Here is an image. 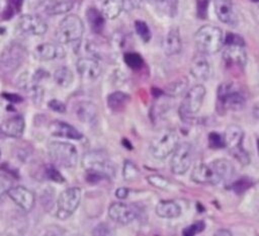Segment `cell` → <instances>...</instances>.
<instances>
[{"mask_svg":"<svg viewBox=\"0 0 259 236\" xmlns=\"http://www.w3.org/2000/svg\"><path fill=\"white\" fill-rule=\"evenodd\" d=\"M82 166L85 169V178L90 183L111 179L115 174V168L112 162L101 151H89L85 153L82 158Z\"/></svg>","mask_w":259,"mask_h":236,"instance_id":"cell-1","label":"cell"},{"mask_svg":"<svg viewBox=\"0 0 259 236\" xmlns=\"http://www.w3.org/2000/svg\"><path fill=\"white\" fill-rule=\"evenodd\" d=\"M218 103L220 108L232 111L241 110L246 104V94L243 88L236 82H223L218 87Z\"/></svg>","mask_w":259,"mask_h":236,"instance_id":"cell-2","label":"cell"},{"mask_svg":"<svg viewBox=\"0 0 259 236\" xmlns=\"http://www.w3.org/2000/svg\"><path fill=\"white\" fill-rule=\"evenodd\" d=\"M48 154L52 162L60 167L72 168L78 163V151L69 142H50L48 145Z\"/></svg>","mask_w":259,"mask_h":236,"instance_id":"cell-3","label":"cell"},{"mask_svg":"<svg viewBox=\"0 0 259 236\" xmlns=\"http://www.w3.org/2000/svg\"><path fill=\"white\" fill-rule=\"evenodd\" d=\"M195 44L204 54H214L224 45V33L221 28L213 25H203L195 32Z\"/></svg>","mask_w":259,"mask_h":236,"instance_id":"cell-4","label":"cell"},{"mask_svg":"<svg viewBox=\"0 0 259 236\" xmlns=\"http://www.w3.org/2000/svg\"><path fill=\"white\" fill-rule=\"evenodd\" d=\"M179 144V137L177 133L170 129L160 131L150 143L151 155L159 160L167 158L171 155Z\"/></svg>","mask_w":259,"mask_h":236,"instance_id":"cell-5","label":"cell"},{"mask_svg":"<svg viewBox=\"0 0 259 236\" xmlns=\"http://www.w3.org/2000/svg\"><path fill=\"white\" fill-rule=\"evenodd\" d=\"M84 33V24L76 14L67 15L61 20L56 30V37L60 44H71L79 41Z\"/></svg>","mask_w":259,"mask_h":236,"instance_id":"cell-6","label":"cell"},{"mask_svg":"<svg viewBox=\"0 0 259 236\" xmlns=\"http://www.w3.org/2000/svg\"><path fill=\"white\" fill-rule=\"evenodd\" d=\"M243 138L244 131L241 127L237 125H231L227 127L223 135L225 147L230 150V152L233 154L234 157L237 158L239 162H241L242 164H248L250 159L247 152L242 147Z\"/></svg>","mask_w":259,"mask_h":236,"instance_id":"cell-7","label":"cell"},{"mask_svg":"<svg viewBox=\"0 0 259 236\" xmlns=\"http://www.w3.org/2000/svg\"><path fill=\"white\" fill-rule=\"evenodd\" d=\"M81 196L82 190L77 186L68 187L63 190L57 202V217L61 220H66L73 215L80 205Z\"/></svg>","mask_w":259,"mask_h":236,"instance_id":"cell-8","label":"cell"},{"mask_svg":"<svg viewBox=\"0 0 259 236\" xmlns=\"http://www.w3.org/2000/svg\"><path fill=\"white\" fill-rule=\"evenodd\" d=\"M205 93L206 90L202 84H196L187 91L179 108L182 119H187L200 109Z\"/></svg>","mask_w":259,"mask_h":236,"instance_id":"cell-9","label":"cell"},{"mask_svg":"<svg viewBox=\"0 0 259 236\" xmlns=\"http://www.w3.org/2000/svg\"><path fill=\"white\" fill-rule=\"evenodd\" d=\"M193 160V147L187 142L179 143L172 153L171 170L175 174H184L191 166Z\"/></svg>","mask_w":259,"mask_h":236,"instance_id":"cell-10","label":"cell"},{"mask_svg":"<svg viewBox=\"0 0 259 236\" xmlns=\"http://www.w3.org/2000/svg\"><path fill=\"white\" fill-rule=\"evenodd\" d=\"M210 172V184L228 182L235 174L233 163L227 159H215L208 163Z\"/></svg>","mask_w":259,"mask_h":236,"instance_id":"cell-11","label":"cell"},{"mask_svg":"<svg viewBox=\"0 0 259 236\" xmlns=\"http://www.w3.org/2000/svg\"><path fill=\"white\" fill-rule=\"evenodd\" d=\"M139 215V210L128 204L112 203L108 208V216L111 220L119 224L132 223Z\"/></svg>","mask_w":259,"mask_h":236,"instance_id":"cell-12","label":"cell"},{"mask_svg":"<svg viewBox=\"0 0 259 236\" xmlns=\"http://www.w3.org/2000/svg\"><path fill=\"white\" fill-rule=\"evenodd\" d=\"M25 49L18 44H12L4 50V52L1 55L0 61L2 66L6 70L12 71L22 64V62L25 60Z\"/></svg>","mask_w":259,"mask_h":236,"instance_id":"cell-13","label":"cell"},{"mask_svg":"<svg viewBox=\"0 0 259 236\" xmlns=\"http://www.w3.org/2000/svg\"><path fill=\"white\" fill-rule=\"evenodd\" d=\"M18 29L24 34L42 35L47 29V22L38 15L25 14L18 20Z\"/></svg>","mask_w":259,"mask_h":236,"instance_id":"cell-14","label":"cell"},{"mask_svg":"<svg viewBox=\"0 0 259 236\" xmlns=\"http://www.w3.org/2000/svg\"><path fill=\"white\" fill-rule=\"evenodd\" d=\"M7 195L24 212H30L34 207V193L24 186H11L8 189Z\"/></svg>","mask_w":259,"mask_h":236,"instance_id":"cell-15","label":"cell"},{"mask_svg":"<svg viewBox=\"0 0 259 236\" xmlns=\"http://www.w3.org/2000/svg\"><path fill=\"white\" fill-rule=\"evenodd\" d=\"M223 59L228 66L244 68L247 62V54L244 46L226 45V48L223 51Z\"/></svg>","mask_w":259,"mask_h":236,"instance_id":"cell-16","label":"cell"},{"mask_svg":"<svg viewBox=\"0 0 259 236\" xmlns=\"http://www.w3.org/2000/svg\"><path fill=\"white\" fill-rule=\"evenodd\" d=\"M76 69L78 74L85 80H95L102 72V67L99 61L94 58L87 57L80 58L77 61Z\"/></svg>","mask_w":259,"mask_h":236,"instance_id":"cell-17","label":"cell"},{"mask_svg":"<svg viewBox=\"0 0 259 236\" xmlns=\"http://www.w3.org/2000/svg\"><path fill=\"white\" fill-rule=\"evenodd\" d=\"M213 7L218 18L223 23L236 26L238 18L231 0H213Z\"/></svg>","mask_w":259,"mask_h":236,"instance_id":"cell-18","label":"cell"},{"mask_svg":"<svg viewBox=\"0 0 259 236\" xmlns=\"http://www.w3.org/2000/svg\"><path fill=\"white\" fill-rule=\"evenodd\" d=\"M65 55V52L59 44L44 43L38 45L34 49V57L39 61H52L55 59H61Z\"/></svg>","mask_w":259,"mask_h":236,"instance_id":"cell-19","label":"cell"},{"mask_svg":"<svg viewBox=\"0 0 259 236\" xmlns=\"http://www.w3.org/2000/svg\"><path fill=\"white\" fill-rule=\"evenodd\" d=\"M49 132L56 137L80 140L83 135L72 125L63 121H54L49 126Z\"/></svg>","mask_w":259,"mask_h":236,"instance_id":"cell-20","label":"cell"},{"mask_svg":"<svg viewBox=\"0 0 259 236\" xmlns=\"http://www.w3.org/2000/svg\"><path fill=\"white\" fill-rule=\"evenodd\" d=\"M25 129V122L21 115H14L5 120L1 126L0 131L7 137L19 138L22 136Z\"/></svg>","mask_w":259,"mask_h":236,"instance_id":"cell-21","label":"cell"},{"mask_svg":"<svg viewBox=\"0 0 259 236\" xmlns=\"http://www.w3.org/2000/svg\"><path fill=\"white\" fill-rule=\"evenodd\" d=\"M75 114L77 119L84 124H92L97 119V107L92 101L81 100L75 105Z\"/></svg>","mask_w":259,"mask_h":236,"instance_id":"cell-22","label":"cell"},{"mask_svg":"<svg viewBox=\"0 0 259 236\" xmlns=\"http://www.w3.org/2000/svg\"><path fill=\"white\" fill-rule=\"evenodd\" d=\"M190 73L199 81H203L208 78L210 74V67L203 55L196 54L193 56L190 63Z\"/></svg>","mask_w":259,"mask_h":236,"instance_id":"cell-23","label":"cell"},{"mask_svg":"<svg viewBox=\"0 0 259 236\" xmlns=\"http://www.w3.org/2000/svg\"><path fill=\"white\" fill-rule=\"evenodd\" d=\"M181 37L179 33V29L177 27H172L169 29L167 32L164 43H163V48L164 52L167 56H174L177 55L181 51Z\"/></svg>","mask_w":259,"mask_h":236,"instance_id":"cell-24","label":"cell"},{"mask_svg":"<svg viewBox=\"0 0 259 236\" xmlns=\"http://www.w3.org/2000/svg\"><path fill=\"white\" fill-rule=\"evenodd\" d=\"M156 214L160 218H166V219H172L176 218L181 214V208L178 204H176L173 201H160L156 206Z\"/></svg>","mask_w":259,"mask_h":236,"instance_id":"cell-25","label":"cell"},{"mask_svg":"<svg viewBox=\"0 0 259 236\" xmlns=\"http://www.w3.org/2000/svg\"><path fill=\"white\" fill-rule=\"evenodd\" d=\"M86 17L91 29L94 32L99 33L103 30L105 17L102 15L101 11H98L96 8L93 7L88 8L86 11Z\"/></svg>","mask_w":259,"mask_h":236,"instance_id":"cell-26","label":"cell"},{"mask_svg":"<svg viewBox=\"0 0 259 236\" xmlns=\"http://www.w3.org/2000/svg\"><path fill=\"white\" fill-rule=\"evenodd\" d=\"M122 11V0H103L101 13L107 19H113Z\"/></svg>","mask_w":259,"mask_h":236,"instance_id":"cell-27","label":"cell"},{"mask_svg":"<svg viewBox=\"0 0 259 236\" xmlns=\"http://www.w3.org/2000/svg\"><path fill=\"white\" fill-rule=\"evenodd\" d=\"M152 5H154L160 12L174 17L177 14L179 0H148Z\"/></svg>","mask_w":259,"mask_h":236,"instance_id":"cell-28","label":"cell"},{"mask_svg":"<svg viewBox=\"0 0 259 236\" xmlns=\"http://www.w3.org/2000/svg\"><path fill=\"white\" fill-rule=\"evenodd\" d=\"M54 80L61 87H69L74 81L73 72L66 66H62L55 70L54 72Z\"/></svg>","mask_w":259,"mask_h":236,"instance_id":"cell-29","label":"cell"},{"mask_svg":"<svg viewBox=\"0 0 259 236\" xmlns=\"http://www.w3.org/2000/svg\"><path fill=\"white\" fill-rule=\"evenodd\" d=\"M191 179L197 183H210V172L208 164L199 163L195 165L191 172Z\"/></svg>","mask_w":259,"mask_h":236,"instance_id":"cell-30","label":"cell"},{"mask_svg":"<svg viewBox=\"0 0 259 236\" xmlns=\"http://www.w3.org/2000/svg\"><path fill=\"white\" fill-rule=\"evenodd\" d=\"M130 100V96L121 91H115L108 95L107 97V105L112 110H120L125 106L127 101Z\"/></svg>","mask_w":259,"mask_h":236,"instance_id":"cell-31","label":"cell"},{"mask_svg":"<svg viewBox=\"0 0 259 236\" xmlns=\"http://www.w3.org/2000/svg\"><path fill=\"white\" fill-rule=\"evenodd\" d=\"M74 7V2L71 0L55 2L46 8V13L49 15H59L70 11Z\"/></svg>","mask_w":259,"mask_h":236,"instance_id":"cell-32","label":"cell"},{"mask_svg":"<svg viewBox=\"0 0 259 236\" xmlns=\"http://www.w3.org/2000/svg\"><path fill=\"white\" fill-rule=\"evenodd\" d=\"M187 79L185 78H180L177 79L175 81H173L172 83H170V85L167 88V92L170 96H178L180 94H182L186 88H187Z\"/></svg>","mask_w":259,"mask_h":236,"instance_id":"cell-33","label":"cell"},{"mask_svg":"<svg viewBox=\"0 0 259 236\" xmlns=\"http://www.w3.org/2000/svg\"><path fill=\"white\" fill-rule=\"evenodd\" d=\"M139 174H140L139 168L132 161L125 160L123 163V167H122V176H123L124 180H126V181L135 180L138 178Z\"/></svg>","mask_w":259,"mask_h":236,"instance_id":"cell-34","label":"cell"},{"mask_svg":"<svg viewBox=\"0 0 259 236\" xmlns=\"http://www.w3.org/2000/svg\"><path fill=\"white\" fill-rule=\"evenodd\" d=\"M123 60H124V63L130 68H132L134 70L140 69L144 64V60H143L142 56L137 53H133V52L125 53L123 56Z\"/></svg>","mask_w":259,"mask_h":236,"instance_id":"cell-35","label":"cell"},{"mask_svg":"<svg viewBox=\"0 0 259 236\" xmlns=\"http://www.w3.org/2000/svg\"><path fill=\"white\" fill-rule=\"evenodd\" d=\"M147 180L151 185H153L159 189L167 190V189H170V186H171V184L167 178H165L161 175H158V174L149 175L147 177Z\"/></svg>","mask_w":259,"mask_h":236,"instance_id":"cell-36","label":"cell"},{"mask_svg":"<svg viewBox=\"0 0 259 236\" xmlns=\"http://www.w3.org/2000/svg\"><path fill=\"white\" fill-rule=\"evenodd\" d=\"M135 28L137 33L140 35V37L144 42H149L151 38V30L148 26V24L145 21L142 20H137L135 22Z\"/></svg>","mask_w":259,"mask_h":236,"instance_id":"cell-37","label":"cell"},{"mask_svg":"<svg viewBox=\"0 0 259 236\" xmlns=\"http://www.w3.org/2000/svg\"><path fill=\"white\" fill-rule=\"evenodd\" d=\"M204 227H205L204 222L198 221V222H195V223L187 226L186 228H184L182 231V234L184 236H193V235H196V234L200 233L201 231H203Z\"/></svg>","mask_w":259,"mask_h":236,"instance_id":"cell-38","label":"cell"},{"mask_svg":"<svg viewBox=\"0 0 259 236\" xmlns=\"http://www.w3.org/2000/svg\"><path fill=\"white\" fill-rule=\"evenodd\" d=\"M251 185H252V181H250L248 178H240L233 183L232 187L235 192L240 194L246 191Z\"/></svg>","mask_w":259,"mask_h":236,"instance_id":"cell-39","label":"cell"},{"mask_svg":"<svg viewBox=\"0 0 259 236\" xmlns=\"http://www.w3.org/2000/svg\"><path fill=\"white\" fill-rule=\"evenodd\" d=\"M46 175L49 179L55 181V182H58V183H63L65 182V177L53 166H49L47 169H46Z\"/></svg>","mask_w":259,"mask_h":236,"instance_id":"cell-40","label":"cell"},{"mask_svg":"<svg viewBox=\"0 0 259 236\" xmlns=\"http://www.w3.org/2000/svg\"><path fill=\"white\" fill-rule=\"evenodd\" d=\"M224 44L225 45H240V46H245L244 40L233 32H228L227 35L224 37Z\"/></svg>","mask_w":259,"mask_h":236,"instance_id":"cell-41","label":"cell"},{"mask_svg":"<svg viewBox=\"0 0 259 236\" xmlns=\"http://www.w3.org/2000/svg\"><path fill=\"white\" fill-rule=\"evenodd\" d=\"M143 0H122V10L130 12L141 8Z\"/></svg>","mask_w":259,"mask_h":236,"instance_id":"cell-42","label":"cell"},{"mask_svg":"<svg viewBox=\"0 0 259 236\" xmlns=\"http://www.w3.org/2000/svg\"><path fill=\"white\" fill-rule=\"evenodd\" d=\"M208 142H209V146L211 148H223V147H225L223 137L221 135L217 134V133H210L208 135Z\"/></svg>","mask_w":259,"mask_h":236,"instance_id":"cell-43","label":"cell"},{"mask_svg":"<svg viewBox=\"0 0 259 236\" xmlns=\"http://www.w3.org/2000/svg\"><path fill=\"white\" fill-rule=\"evenodd\" d=\"M11 187L10 181L6 177L0 176V204L3 203L5 196L7 195L8 189Z\"/></svg>","mask_w":259,"mask_h":236,"instance_id":"cell-44","label":"cell"},{"mask_svg":"<svg viewBox=\"0 0 259 236\" xmlns=\"http://www.w3.org/2000/svg\"><path fill=\"white\" fill-rule=\"evenodd\" d=\"M48 105L54 111H57V112H65L66 111V105L62 101H60L58 99L50 100Z\"/></svg>","mask_w":259,"mask_h":236,"instance_id":"cell-45","label":"cell"},{"mask_svg":"<svg viewBox=\"0 0 259 236\" xmlns=\"http://www.w3.org/2000/svg\"><path fill=\"white\" fill-rule=\"evenodd\" d=\"M93 234L94 235H110V234H112V231L107 224L103 223V224H100L95 227Z\"/></svg>","mask_w":259,"mask_h":236,"instance_id":"cell-46","label":"cell"},{"mask_svg":"<svg viewBox=\"0 0 259 236\" xmlns=\"http://www.w3.org/2000/svg\"><path fill=\"white\" fill-rule=\"evenodd\" d=\"M207 9V1L206 0H199L197 4V14L200 18H204L206 15Z\"/></svg>","mask_w":259,"mask_h":236,"instance_id":"cell-47","label":"cell"},{"mask_svg":"<svg viewBox=\"0 0 259 236\" xmlns=\"http://www.w3.org/2000/svg\"><path fill=\"white\" fill-rule=\"evenodd\" d=\"M127 193H128V189L125 188V187H118L116 190H115V195L118 198V199H125L127 196Z\"/></svg>","mask_w":259,"mask_h":236,"instance_id":"cell-48","label":"cell"},{"mask_svg":"<svg viewBox=\"0 0 259 236\" xmlns=\"http://www.w3.org/2000/svg\"><path fill=\"white\" fill-rule=\"evenodd\" d=\"M3 96L7 97L6 99L11 100L13 102H20L22 100L21 97L19 95H17V94H10V93H8V94H3Z\"/></svg>","mask_w":259,"mask_h":236,"instance_id":"cell-49","label":"cell"},{"mask_svg":"<svg viewBox=\"0 0 259 236\" xmlns=\"http://www.w3.org/2000/svg\"><path fill=\"white\" fill-rule=\"evenodd\" d=\"M252 112H253L254 116L259 121V101H258V102H256V103L253 105Z\"/></svg>","mask_w":259,"mask_h":236,"instance_id":"cell-50","label":"cell"},{"mask_svg":"<svg viewBox=\"0 0 259 236\" xmlns=\"http://www.w3.org/2000/svg\"><path fill=\"white\" fill-rule=\"evenodd\" d=\"M215 235L227 236V235H232V232L229 231V230H227V229H221V230H219V231L215 232Z\"/></svg>","mask_w":259,"mask_h":236,"instance_id":"cell-51","label":"cell"},{"mask_svg":"<svg viewBox=\"0 0 259 236\" xmlns=\"http://www.w3.org/2000/svg\"><path fill=\"white\" fill-rule=\"evenodd\" d=\"M6 6H7L6 0H0V14L4 12V10L6 9Z\"/></svg>","mask_w":259,"mask_h":236,"instance_id":"cell-52","label":"cell"},{"mask_svg":"<svg viewBox=\"0 0 259 236\" xmlns=\"http://www.w3.org/2000/svg\"><path fill=\"white\" fill-rule=\"evenodd\" d=\"M0 157H1V151H0Z\"/></svg>","mask_w":259,"mask_h":236,"instance_id":"cell-53","label":"cell"}]
</instances>
